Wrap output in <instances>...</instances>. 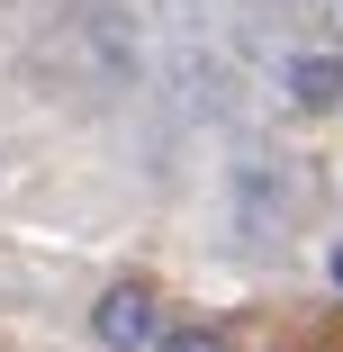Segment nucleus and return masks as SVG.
Here are the masks:
<instances>
[{
    "instance_id": "1",
    "label": "nucleus",
    "mask_w": 343,
    "mask_h": 352,
    "mask_svg": "<svg viewBox=\"0 0 343 352\" xmlns=\"http://www.w3.org/2000/svg\"><path fill=\"white\" fill-rule=\"evenodd\" d=\"M36 63L54 82L73 91H126V82H154V45L135 28L118 0H82V10H63V28L36 45Z\"/></svg>"
},
{
    "instance_id": "2",
    "label": "nucleus",
    "mask_w": 343,
    "mask_h": 352,
    "mask_svg": "<svg viewBox=\"0 0 343 352\" xmlns=\"http://www.w3.org/2000/svg\"><path fill=\"white\" fill-rule=\"evenodd\" d=\"M154 91H163L181 118H226V109H235V63H226L217 36L181 28V36L154 54Z\"/></svg>"
},
{
    "instance_id": "3",
    "label": "nucleus",
    "mask_w": 343,
    "mask_h": 352,
    "mask_svg": "<svg viewBox=\"0 0 343 352\" xmlns=\"http://www.w3.org/2000/svg\"><path fill=\"white\" fill-rule=\"evenodd\" d=\"M91 334L109 352H145L154 343V289H145V280H109L100 307H91Z\"/></svg>"
},
{
    "instance_id": "4",
    "label": "nucleus",
    "mask_w": 343,
    "mask_h": 352,
    "mask_svg": "<svg viewBox=\"0 0 343 352\" xmlns=\"http://www.w3.org/2000/svg\"><path fill=\"white\" fill-rule=\"evenodd\" d=\"M280 91L298 109H343V54H289L280 63Z\"/></svg>"
},
{
    "instance_id": "5",
    "label": "nucleus",
    "mask_w": 343,
    "mask_h": 352,
    "mask_svg": "<svg viewBox=\"0 0 343 352\" xmlns=\"http://www.w3.org/2000/svg\"><path fill=\"white\" fill-rule=\"evenodd\" d=\"M235 208H244V235H280V226H289V190L271 181L262 163L235 172Z\"/></svg>"
},
{
    "instance_id": "6",
    "label": "nucleus",
    "mask_w": 343,
    "mask_h": 352,
    "mask_svg": "<svg viewBox=\"0 0 343 352\" xmlns=\"http://www.w3.org/2000/svg\"><path fill=\"white\" fill-rule=\"evenodd\" d=\"M163 352H226V343H217L208 325H172V334H163Z\"/></svg>"
},
{
    "instance_id": "7",
    "label": "nucleus",
    "mask_w": 343,
    "mask_h": 352,
    "mask_svg": "<svg viewBox=\"0 0 343 352\" xmlns=\"http://www.w3.org/2000/svg\"><path fill=\"white\" fill-rule=\"evenodd\" d=\"M325 28H334V36H343V0H325Z\"/></svg>"
},
{
    "instance_id": "8",
    "label": "nucleus",
    "mask_w": 343,
    "mask_h": 352,
    "mask_svg": "<svg viewBox=\"0 0 343 352\" xmlns=\"http://www.w3.org/2000/svg\"><path fill=\"white\" fill-rule=\"evenodd\" d=\"M334 280H343V253H334Z\"/></svg>"
}]
</instances>
